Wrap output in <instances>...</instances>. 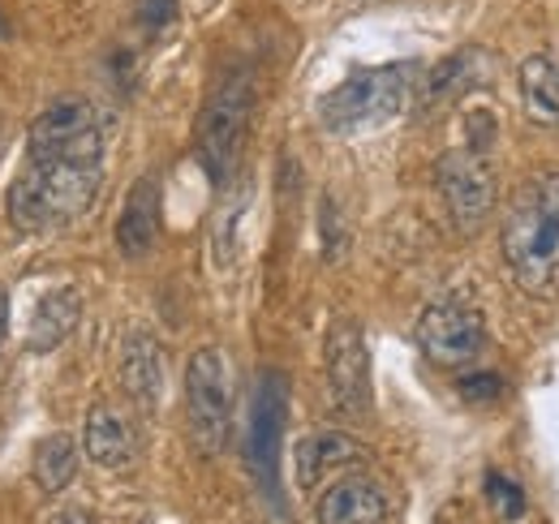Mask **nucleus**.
<instances>
[{"instance_id":"obj_1","label":"nucleus","mask_w":559,"mask_h":524,"mask_svg":"<svg viewBox=\"0 0 559 524\" xmlns=\"http://www.w3.org/2000/svg\"><path fill=\"white\" fill-rule=\"evenodd\" d=\"M499 250L516 288L534 301L559 297V168L521 181L499 228Z\"/></svg>"},{"instance_id":"obj_2","label":"nucleus","mask_w":559,"mask_h":524,"mask_svg":"<svg viewBox=\"0 0 559 524\" xmlns=\"http://www.w3.org/2000/svg\"><path fill=\"white\" fill-rule=\"evenodd\" d=\"M99 186H104V164L26 159L4 194V206L22 233H48V228H66L78 215H86Z\"/></svg>"},{"instance_id":"obj_3","label":"nucleus","mask_w":559,"mask_h":524,"mask_svg":"<svg viewBox=\"0 0 559 524\" xmlns=\"http://www.w3.org/2000/svg\"><path fill=\"white\" fill-rule=\"evenodd\" d=\"M418 95V66L396 61V66H370L349 73L336 91L323 95L319 121L336 138H357V133L392 126Z\"/></svg>"},{"instance_id":"obj_4","label":"nucleus","mask_w":559,"mask_h":524,"mask_svg":"<svg viewBox=\"0 0 559 524\" xmlns=\"http://www.w3.org/2000/svg\"><path fill=\"white\" fill-rule=\"evenodd\" d=\"M250 117H254V82L246 73H228L211 99L199 112V138H194V151H199V164L207 168V177L215 186H228L237 164H241V151H246V133H250Z\"/></svg>"},{"instance_id":"obj_5","label":"nucleus","mask_w":559,"mask_h":524,"mask_svg":"<svg viewBox=\"0 0 559 524\" xmlns=\"http://www.w3.org/2000/svg\"><path fill=\"white\" fill-rule=\"evenodd\" d=\"M104 117L86 99L48 104L26 130V159H82L104 164Z\"/></svg>"},{"instance_id":"obj_6","label":"nucleus","mask_w":559,"mask_h":524,"mask_svg":"<svg viewBox=\"0 0 559 524\" xmlns=\"http://www.w3.org/2000/svg\"><path fill=\"white\" fill-rule=\"evenodd\" d=\"M186 413H190V434L203 456H219L233 430V383H228V361L219 348H199L186 366Z\"/></svg>"},{"instance_id":"obj_7","label":"nucleus","mask_w":559,"mask_h":524,"mask_svg":"<svg viewBox=\"0 0 559 524\" xmlns=\"http://www.w3.org/2000/svg\"><path fill=\"white\" fill-rule=\"evenodd\" d=\"M435 181H439V194H443L452 228L461 237H478L487 228L490 211H495V172L487 164V151L461 146V151L439 155Z\"/></svg>"},{"instance_id":"obj_8","label":"nucleus","mask_w":559,"mask_h":524,"mask_svg":"<svg viewBox=\"0 0 559 524\" xmlns=\"http://www.w3.org/2000/svg\"><path fill=\"white\" fill-rule=\"evenodd\" d=\"M418 348L426 353V361H435L443 370H461V366L478 361L487 348L483 310L469 301H456V297L426 306L418 319Z\"/></svg>"},{"instance_id":"obj_9","label":"nucleus","mask_w":559,"mask_h":524,"mask_svg":"<svg viewBox=\"0 0 559 524\" xmlns=\"http://www.w3.org/2000/svg\"><path fill=\"white\" fill-rule=\"evenodd\" d=\"M284 421H288V383L280 370H267L254 388L250 404V439H246V460L254 481L267 490V499H280V439H284Z\"/></svg>"},{"instance_id":"obj_10","label":"nucleus","mask_w":559,"mask_h":524,"mask_svg":"<svg viewBox=\"0 0 559 524\" xmlns=\"http://www.w3.org/2000/svg\"><path fill=\"white\" fill-rule=\"evenodd\" d=\"M328 392L341 417H366L370 413V353L361 323L336 319L328 327Z\"/></svg>"},{"instance_id":"obj_11","label":"nucleus","mask_w":559,"mask_h":524,"mask_svg":"<svg viewBox=\"0 0 559 524\" xmlns=\"http://www.w3.org/2000/svg\"><path fill=\"white\" fill-rule=\"evenodd\" d=\"M117 370H121V388L130 392V400L139 404L142 413H155L159 395H164V379H168V361H164L159 340L142 327L126 331Z\"/></svg>"},{"instance_id":"obj_12","label":"nucleus","mask_w":559,"mask_h":524,"mask_svg":"<svg viewBox=\"0 0 559 524\" xmlns=\"http://www.w3.org/2000/svg\"><path fill=\"white\" fill-rule=\"evenodd\" d=\"M159 241V186L155 177H139L117 215V250L126 259H146Z\"/></svg>"},{"instance_id":"obj_13","label":"nucleus","mask_w":559,"mask_h":524,"mask_svg":"<svg viewBox=\"0 0 559 524\" xmlns=\"http://www.w3.org/2000/svg\"><path fill=\"white\" fill-rule=\"evenodd\" d=\"M319 524H388V495L370 477H341L319 499Z\"/></svg>"},{"instance_id":"obj_14","label":"nucleus","mask_w":559,"mask_h":524,"mask_svg":"<svg viewBox=\"0 0 559 524\" xmlns=\"http://www.w3.org/2000/svg\"><path fill=\"white\" fill-rule=\"evenodd\" d=\"M82 323V293L73 284H57L39 297L35 314H31V327H26V348L31 353H52L61 348L73 335V327Z\"/></svg>"},{"instance_id":"obj_15","label":"nucleus","mask_w":559,"mask_h":524,"mask_svg":"<svg viewBox=\"0 0 559 524\" xmlns=\"http://www.w3.org/2000/svg\"><path fill=\"white\" fill-rule=\"evenodd\" d=\"M82 448L86 456L95 460L99 468H130L134 456H139V439L130 430V421L112 408H91L86 417V430H82Z\"/></svg>"},{"instance_id":"obj_16","label":"nucleus","mask_w":559,"mask_h":524,"mask_svg":"<svg viewBox=\"0 0 559 524\" xmlns=\"http://www.w3.org/2000/svg\"><path fill=\"white\" fill-rule=\"evenodd\" d=\"M366 456L361 452V443L349 439V434H341V430H319V434H306L301 443H297V481L310 490V486H319L328 473H336V468H349L357 460Z\"/></svg>"},{"instance_id":"obj_17","label":"nucleus","mask_w":559,"mask_h":524,"mask_svg":"<svg viewBox=\"0 0 559 524\" xmlns=\"http://www.w3.org/2000/svg\"><path fill=\"white\" fill-rule=\"evenodd\" d=\"M487 66H490V57L483 48H461V52H452L448 61H439V66L430 69L426 99H430V104H448V99H456V95L483 86L490 78Z\"/></svg>"},{"instance_id":"obj_18","label":"nucleus","mask_w":559,"mask_h":524,"mask_svg":"<svg viewBox=\"0 0 559 524\" xmlns=\"http://www.w3.org/2000/svg\"><path fill=\"white\" fill-rule=\"evenodd\" d=\"M521 104L534 126H559V69L547 57H530L521 73Z\"/></svg>"},{"instance_id":"obj_19","label":"nucleus","mask_w":559,"mask_h":524,"mask_svg":"<svg viewBox=\"0 0 559 524\" xmlns=\"http://www.w3.org/2000/svg\"><path fill=\"white\" fill-rule=\"evenodd\" d=\"M73 473H78V443H73L70 434H48V439H39V448H35V456H31V477H35V486H39L44 495H61L73 481Z\"/></svg>"},{"instance_id":"obj_20","label":"nucleus","mask_w":559,"mask_h":524,"mask_svg":"<svg viewBox=\"0 0 559 524\" xmlns=\"http://www.w3.org/2000/svg\"><path fill=\"white\" fill-rule=\"evenodd\" d=\"M246 202H250V190H237V198L224 202L219 215H215V266H233L237 262V224L246 215Z\"/></svg>"},{"instance_id":"obj_21","label":"nucleus","mask_w":559,"mask_h":524,"mask_svg":"<svg viewBox=\"0 0 559 524\" xmlns=\"http://www.w3.org/2000/svg\"><path fill=\"white\" fill-rule=\"evenodd\" d=\"M487 503L495 508V516L508 524L525 516V490L503 473H487Z\"/></svg>"},{"instance_id":"obj_22","label":"nucleus","mask_w":559,"mask_h":524,"mask_svg":"<svg viewBox=\"0 0 559 524\" xmlns=\"http://www.w3.org/2000/svg\"><path fill=\"white\" fill-rule=\"evenodd\" d=\"M461 395L465 400H499L503 395V379L499 374H469V379H461Z\"/></svg>"},{"instance_id":"obj_23","label":"nucleus","mask_w":559,"mask_h":524,"mask_svg":"<svg viewBox=\"0 0 559 524\" xmlns=\"http://www.w3.org/2000/svg\"><path fill=\"white\" fill-rule=\"evenodd\" d=\"M173 13H177V0H142L139 22L146 31H164L173 22Z\"/></svg>"},{"instance_id":"obj_24","label":"nucleus","mask_w":559,"mask_h":524,"mask_svg":"<svg viewBox=\"0 0 559 524\" xmlns=\"http://www.w3.org/2000/svg\"><path fill=\"white\" fill-rule=\"evenodd\" d=\"M48 524H95V521H91L82 508H66V512H57V516H52Z\"/></svg>"},{"instance_id":"obj_25","label":"nucleus","mask_w":559,"mask_h":524,"mask_svg":"<svg viewBox=\"0 0 559 524\" xmlns=\"http://www.w3.org/2000/svg\"><path fill=\"white\" fill-rule=\"evenodd\" d=\"M4 331H9V293L0 288V344H4Z\"/></svg>"},{"instance_id":"obj_26","label":"nucleus","mask_w":559,"mask_h":524,"mask_svg":"<svg viewBox=\"0 0 559 524\" xmlns=\"http://www.w3.org/2000/svg\"><path fill=\"white\" fill-rule=\"evenodd\" d=\"M0 35H4V22H0Z\"/></svg>"}]
</instances>
